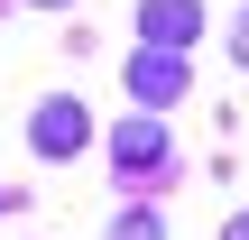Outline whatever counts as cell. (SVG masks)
I'll return each mask as SVG.
<instances>
[{
    "instance_id": "6da1fadb",
    "label": "cell",
    "mask_w": 249,
    "mask_h": 240,
    "mask_svg": "<svg viewBox=\"0 0 249 240\" xmlns=\"http://www.w3.org/2000/svg\"><path fill=\"white\" fill-rule=\"evenodd\" d=\"M129 92H139V111H166V102L185 92V55H176V46H139V55H129Z\"/></svg>"
},
{
    "instance_id": "7a4b0ae2",
    "label": "cell",
    "mask_w": 249,
    "mask_h": 240,
    "mask_svg": "<svg viewBox=\"0 0 249 240\" xmlns=\"http://www.w3.org/2000/svg\"><path fill=\"white\" fill-rule=\"evenodd\" d=\"M28 139H37V157H74V148L92 139V120H83V102H37Z\"/></svg>"
},
{
    "instance_id": "3957f363",
    "label": "cell",
    "mask_w": 249,
    "mask_h": 240,
    "mask_svg": "<svg viewBox=\"0 0 249 240\" xmlns=\"http://www.w3.org/2000/svg\"><path fill=\"white\" fill-rule=\"evenodd\" d=\"M111 166L120 176H166V129L157 120H120L111 129Z\"/></svg>"
},
{
    "instance_id": "277c9868",
    "label": "cell",
    "mask_w": 249,
    "mask_h": 240,
    "mask_svg": "<svg viewBox=\"0 0 249 240\" xmlns=\"http://www.w3.org/2000/svg\"><path fill=\"white\" fill-rule=\"evenodd\" d=\"M194 28H203V0H148L139 9V37L148 46H185Z\"/></svg>"
},
{
    "instance_id": "5b68a950",
    "label": "cell",
    "mask_w": 249,
    "mask_h": 240,
    "mask_svg": "<svg viewBox=\"0 0 249 240\" xmlns=\"http://www.w3.org/2000/svg\"><path fill=\"white\" fill-rule=\"evenodd\" d=\"M111 240H166V231H157V213H129V222H120Z\"/></svg>"
},
{
    "instance_id": "8992f818",
    "label": "cell",
    "mask_w": 249,
    "mask_h": 240,
    "mask_svg": "<svg viewBox=\"0 0 249 240\" xmlns=\"http://www.w3.org/2000/svg\"><path fill=\"white\" fill-rule=\"evenodd\" d=\"M231 46H240V65H249V9H240V28H231Z\"/></svg>"
},
{
    "instance_id": "52a82bcc",
    "label": "cell",
    "mask_w": 249,
    "mask_h": 240,
    "mask_svg": "<svg viewBox=\"0 0 249 240\" xmlns=\"http://www.w3.org/2000/svg\"><path fill=\"white\" fill-rule=\"evenodd\" d=\"M231 240H249V222H231Z\"/></svg>"
},
{
    "instance_id": "ba28073f",
    "label": "cell",
    "mask_w": 249,
    "mask_h": 240,
    "mask_svg": "<svg viewBox=\"0 0 249 240\" xmlns=\"http://www.w3.org/2000/svg\"><path fill=\"white\" fill-rule=\"evenodd\" d=\"M37 9H65V0H37Z\"/></svg>"
}]
</instances>
